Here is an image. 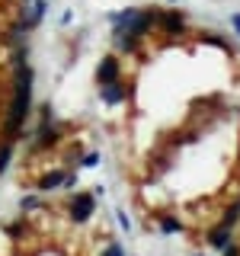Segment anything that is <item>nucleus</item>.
Segmentation results:
<instances>
[{"label":"nucleus","instance_id":"ddd939ff","mask_svg":"<svg viewBox=\"0 0 240 256\" xmlns=\"http://www.w3.org/2000/svg\"><path fill=\"white\" fill-rule=\"evenodd\" d=\"M20 208H22V212H36V208H42V198H38V196H22Z\"/></svg>","mask_w":240,"mask_h":256},{"label":"nucleus","instance_id":"6e6552de","mask_svg":"<svg viewBox=\"0 0 240 256\" xmlns=\"http://www.w3.org/2000/svg\"><path fill=\"white\" fill-rule=\"evenodd\" d=\"M112 42L122 54H138L141 52V36H134V32L128 29H112Z\"/></svg>","mask_w":240,"mask_h":256},{"label":"nucleus","instance_id":"20e7f679","mask_svg":"<svg viewBox=\"0 0 240 256\" xmlns=\"http://www.w3.org/2000/svg\"><path fill=\"white\" fill-rule=\"evenodd\" d=\"M45 13H48V0H22V4H20V22L29 32L42 26Z\"/></svg>","mask_w":240,"mask_h":256},{"label":"nucleus","instance_id":"f03ea898","mask_svg":"<svg viewBox=\"0 0 240 256\" xmlns=\"http://www.w3.org/2000/svg\"><path fill=\"white\" fill-rule=\"evenodd\" d=\"M93 212H96V196H93V192H77V196H70L68 218L74 224H86L93 218Z\"/></svg>","mask_w":240,"mask_h":256},{"label":"nucleus","instance_id":"2eb2a0df","mask_svg":"<svg viewBox=\"0 0 240 256\" xmlns=\"http://www.w3.org/2000/svg\"><path fill=\"white\" fill-rule=\"evenodd\" d=\"M202 42L205 45H214V48H228V42H224L221 36H214V32H202Z\"/></svg>","mask_w":240,"mask_h":256},{"label":"nucleus","instance_id":"6ab92c4d","mask_svg":"<svg viewBox=\"0 0 240 256\" xmlns=\"http://www.w3.org/2000/svg\"><path fill=\"white\" fill-rule=\"evenodd\" d=\"M77 186V173H68L64 176V189H74Z\"/></svg>","mask_w":240,"mask_h":256},{"label":"nucleus","instance_id":"f3484780","mask_svg":"<svg viewBox=\"0 0 240 256\" xmlns=\"http://www.w3.org/2000/svg\"><path fill=\"white\" fill-rule=\"evenodd\" d=\"M116 221H118V228H122V230H132V221H128L125 212H116Z\"/></svg>","mask_w":240,"mask_h":256},{"label":"nucleus","instance_id":"aec40b11","mask_svg":"<svg viewBox=\"0 0 240 256\" xmlns=\"http://www.w3.org/2000/svg\"><path fill=\"white\" fill-rule=\"evenodd\" d=\"M224 256H240V246L237 244H228V246H224Z\"/></svg>","mask_w":240,"mask_h":256},{"label":"nucleus","instance_id":"f257e3e1","mask_svg":"<svg viewBox=\"0 0 240 256\" xmlns=\"http://www.w3.org/2000/svg\"><path fill=\"white\" fill-rule=\"evenodd\" d=\"M32 80H36L32 64H20V68H13L10 106H6V122H4V138L6 141H16L22 134L26 116H29V109H32Z\"/></svg>","mask_w":240,"mask_h":256},{"label":"nucleus","instance_id":"412c9836","mask_svg":"<svg viewBox=\"0 0 240 256\" xmlns=\"http://www.w3.org/2000/svg\"><path fill=\"white\" fill-rule=\"evenodd\" d=\"M230 29L240 36V13H230Z\"/></svg>","mask_w":240,"mask_h":256},{"label":"nucleus","instance_id":"f8f14e48","mask_svg":"<svg viewBox=\"0 0 240 256\" xmlns=\"http://www.w3.org/2000/svg\"><path fill=\"white\" fill-rule=\"evenodd\" d=\"M10 157H13V141H4L0 144V173L10 166Z\"/></svg>","mask_w":240,"mask_h":256},{"label":"nucleus","instance_id":"9d476101","mask_svg":"<svg viewBox=\"0 0 240 256\" xmlns=\"http://www.w3.org/2000/svg\"><path fill=\"white\" fill-rule=\"evenodd\" d=\"M230 230H234V228L221 221L218 228H212V230H208V244H212V246H218V250H224V246L230 244Z\"/></svg>","mask_w":240,"mask_h":256},{"label":"nucleus","instance_id":"4be33fe9","mask_svg":"<svg viewBox=\"0 0 240 256\" xmlns=\"http://www.w3.org/2000/svg\"><path fill=\"white\" fill-rule=\"evenodd\" d=\"M70 20H74V10H64L61 13V26H70Z\"/></svg>","mask_w":240,"mask_h":256},{"label":"nucleus","instance_id":"1a4fd4ad","mask_svg":"<svg viewBox=\"0 0 240 256\" xmlns=\"http://www.w3.org/2000/svg\"><path fill=\"white\" fill-rule=\"evenodd\" d=\"M64 176H68V170H48V173H42V176L36 180V189H38V192L58 189V186H64Z\"/></svg>","mask_w":240,"mask_h":256},{"label":"nucleus","instance_id":"423d86ee","mask_svg":"<svg viewBox=\"0 0 240 256\" xmlns=\"http://www.w3.org/2000/svg\"><path fill=\"white\" fill-rule=\"evenodd\" d=\"M122 77V61L116 54H102V61L96 64V84H112Z\"/></svg>","mask_w":240,"mask_h":256},{"label":"nucleus","instance_id":"4468645a","mask_svg":"<svg viewBox=\"0 0 240 256\" xmlns=\"http://www.w3.org/2000/svg\"><path fill=\"white\" fill-rule=\"evenodd\" d=\"M160 230H164V234H176V230H182V224L176 218H160Z\"/></svg>","mask_w":240,"mask_h":256},{"label":"nucleus","instance_id":"a211bd4d","mask_svg":"<svg viewBox=\"0 0 240 256\" xmlns=\"http://www.w3.org/2000/svg\"><path fill=\"white\" fill-rule=\"evenodd\" d=\"M102 256H125V253H122V246H118V244H109V246H106V253H102Z\"/></svg>","mask_w":240,"mask_h":256},{"label":"nucleus","instance_id":"39448f33","mask_svg":"<svg viewBox=\"0 0 240 256\" xmlns=\"http://www.w3.org/2000/svg\"><path fill=\"white\" fill-rule=\"evenodd\" d=\"M61 141V128L52 122V118H42V125L32 132V148H52V144H58Z\"/></svg>","mask_w":240,"mask_h":256},{"label":"nucleus","instance_id":"5701e85b","mask_svg":"<svg viewBox=\"0 0 240 256\" xmlns=\"http://www.w3.org/2000/svg\"><path fill=\"white\" fill-rule=\"evenodd\" d=\"M170 4H176V0H170Z\"/></svg>","mask_w":240,"mask_h":256},{"label":"nucleus","instance_id":"dca6fc26","mask_svg":"<svg viewBox=\"0 0 240 256\" xmlns=\"http://www.w3.org/2000/svg\"><path fill=\"white\" fill-rule=\"evenodd\" d=\"M96 164H100V154H96V150H90V154L80 157V166H84V170H93Z\"/></svg>","mask_w":240,"mask_h":256},{"label":"nucleus","instance_id":"7ed1b4c3","mask_svg":"<svg viewBox=\"0 0 240 256\" xmlns=\"http://www.w3.org/2000/svg\"><path fill=\"white\" fill-rule=\"evenodd\" d=\"M186 13L182 10H160L157 13V29L164 32V36H170V38H180V36H186Z\"/></svg>","mask_w":240,"mask_h":256},{"label":"nucleus","instance_id":"0eeeda50","mask_svg":"<svg viewBox=\"0 0 240 256\" xmlns=\"http://www.w3.org/2000/svg\"><path fill=\"white\" fill-rule=\"evenodd\" d=\"M100 100L109 102V106H118L122 100H128V84L122 77L112 80V84H100Z\"/></svg>","mask_w":240,"mask_h":256},{"label":"nucleus","instance_id":"b1692460","mask_svg":"<svg viewBox=\"0 0 240 256\" xmlns=\"http://www.w3.org/2000/svg\"><path fill=\"white\" fill-rule=\"evenodd\" d=\"M20 4H22V0H20Z\"/></svg>","mask_w":240,"mask_h":256},{"label":"nucleus","instance_id":"9b49d317","mask_svg":"<svg viewBox=\"0 0 240 256\" xmlns=\"http://www.w3.org/2000/svg\"><path fill=\"white\" fill-rule=\"evenodd\" d=\"M221 221H224V224H230V228H234V224L240 221V202H234V205H228V208H224Z\"/></svg>","mask_w":240,"mask_h":256}]
</instances>
